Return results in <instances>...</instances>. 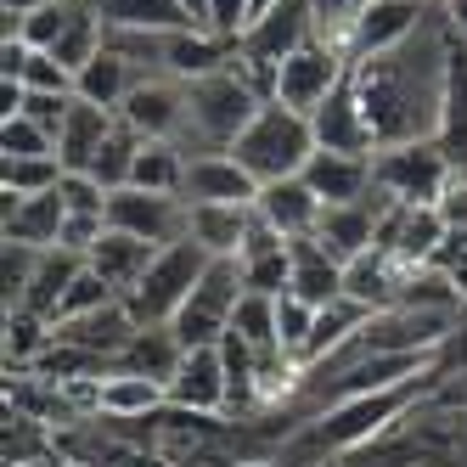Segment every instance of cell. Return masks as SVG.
<instances>
[{"mask_svg":"<svg viewBox=\"0 0 467 467\" xmlns=\"http://www.w3.org/2000/svg\"><path fill=\"white\" fill-rule=\"evenodd\" d=\"M451 23L433 12L406 46L378 51L349 62V85L366 108L378 147H406V141H433L440 130V102H445V74H451Z\"/></svg>","mask_w":467,"mask_h":467,"instance_id":"6da1fadb","label":"cell"},{"mask_svg":"<svg viewBox=\"0 0 467 467\" xmlns=\"http://www.w3.org/2000/svg\"><path fill=\"white\" fill-rule=\"evenodd\" d=\"M259 108H265L259 85L237 68V62H225L220 74L186 85V141L181 147L186 152H231Z\"/></svg>","mask_w":467,"mask_h":467,"instance_id":"7a4b0ae2","label":"cell"},{"mask_svg":"<svg viewBox=\"0 0 467 467\" xmlns=\"http://www.w3.org/2000/svg\"><path fill=\"white\" fill-rule=\"evenodd\" d=\"M231 158H237L259 186L293 181V175H305V163L316 158V130H310L305 113H293V108H282V102H265V108L254 113V124L237 136Z\"/></svg>","mask_w":467,"mask_h":467,"instance_id":"3957f363","label":"cell"},{"mask_svg":"<svg viewBox=\"0 0 467 467\" xmlns=\"http://www.w3.org/2000/svg\"><path fill=\"white\" fill-rule=\"evenodd\" d=\"M203 271H209V254L197 248L192 237L158 248V259L147 265V276L124 293V310L136 316L141 327H170L181 316V305L192 298V287H197V276H203Z\"/></svg>","mask_w":467,"mask_h":467,"instance_id":"277c9868","label":"cell"},{"mask_svg":"<svg viewBox=\"0 0 467 467\" xmlns=\"http://www.w3.org/2000/svg\"><path fill=\"white\" fill-rule=\"evenodd\" d=\"M243 265L237 259H209V271L197 276L192 298L181 305V316L170 321L175 327V338L181 349H209L220 344L225 332H231V316H237V298H243Z\"/></svg>","mask_w":467,"mask_h":467,"instance_id":"5b68a950","label":"cell"},{"mask_svg":"<svg viewBox=\"0 0 467 467\" xmlns=\"http://www.w3.org/2000/svg\"><path fill=\"white\" fill-rule=\"evenodd\" d=\"M451 158L433 147V141H406V147H378L372 152V181L389 203H433L451 186Z\"/></svg>","mask_w":467,"mask_h":467,"instance_id":"8992f818","label":"cell"},{"mask_svg":"<svg viewBox=\"0 0 467 467\" xmlns=\"http://www.w3.org/2000/svg\"><path fill=\"white\" fill-rule=\"evenodd\" d=\"M186 220H192V203L175 197V192H141V186L108 192V225L130 231V237H141L152 248L186 243Z\"/></svg>","mask_w":467,"mask_h":467,"instance_id":"52a82bcc","label":"cell"},{"mask_svg":"<svg viewBox=\"0 0 467 467\" xmlns=\"http://www.w3.org/2000/svg\"><path fill=\"white\" fill-rule=\"evenodd\" d=\"M344 74H349V62L338 51L321 46V40H305L293 57H282V68L271 79V102H282V108H293V113L310 119L327 96L344 85Z\"/></svg>","mask_w":467,"mask_h":467,"instance_id":"ba28073f","label":"cell"},{"mask_svg":"<svg viewBox=\"0 0 467 467\" xmlns=\"http://www.w3.org/2000/svg\"><path fill=\"white\" fill-rule=\"evenodd\" d=\"M119 119L136 130L141 141H186V85L170 74H147L124 96Z\"/></svg>","mask_w":467,"mask_h":467,"instance_id":"9c48e42d","label":"cell"},{"mask_svg":"<svg viewBox=\"0 0 467 467\" xmlns=\"http://www.w3.org/2000/svg\"><path fill=\"white\" fill-rule=\"evenodd\" d=\"M170 406L203 411V417H225V406H231V372H225L220 344L186 349V355H181L175 378H170Z\"/></svg>","mask_w":467,"mask_h":467,"instance_id":"30bf717a","label":"cell"},{"mask_svg":"<svg viewBox=\"0 0 467 467\" xmlns=\"http://www.w3.org/2000/svg\"><path fill=\"white\" fill-rule=\"evenodd\" d=\"M411 271H417V265H406L400 254H389V248H366L360 259L344 265V298H349V305H360L366 316L394 310L400 298H406Z\"/></svg>","mask_w":467,"mask_h":467,"instance_id":"8fae6325","label":"cell"},{"mask_svg":"<svg viewBox=\"0 0 467 467\" xmlns=\"http://www.w3.org/2000/svg\"><path fill=\"white\" fill-rule=\"evenodd\" d=\"M445 214L433 209V203H383L378 214V248L400 254L406 265H428L433 248L445 243Z\"/></svg>","mask_w":467,"mask_h":467,"instance_id":"7c38bea8","label":"cell"},{"mask_svg":"<svg viewBox=\"0 0 467 467\" xmlns=\"http://www.w3.org/2000/svg\"><path fill=\"white\" fill-rule=\"evenodd\" d=\"M310 130H316V147H321V152H349V158H372V152H378L372 124H366V108H360L349 74H344V85L310 113Z\"/></svg>","mask_w":467,"mask_h":467,"instance_id":"4fadbf2b","label":"cell"},{"mask_svg":"<svg viewBox=\"0 0 467 467\" xmlns=\"http://www.w3.org/2000/svg\"><path fill=\"white\" fill-rule=\"evenodd\" d=\"M383 203H389L383 192H372L366 203H327L321 209V225H316V243L338 259V265L360 259L366 248H378V214H383Z\"/></svg>","mask_w":467,"mask_h":467,"instance_id":"5bb4252c","label":"cell"},{"mask_svg":"<svg viewBox=\"0 0 467 467\" xmlns=\"http://www.w3.org/2000/svg\"><path fill=\"white\" fill-rule=\"evenodd\" d=\"M136 316L124 310V298L119 305H108V310H90V316H74V321H57L51 327V338L57 344H68V349H85L90 360H102V366H113L119 355H124V344L136 338Z\"/></svg>","mask_w":467,"mask_h":467,"instance_id":"9a60e30c","label":"cell"},{"mask_svg":"<svg viewBox=\"0 0 467 467\" xmlns=\"http://www.w3.org/2000/svg\"><path fill=\"white\" fill-rule=\"evenodd\" d=\"M433 12H440V6H428V0H372L366 17H360V28H355V62L406 46Z\"/></svg>","mask_w":467,"mask_h":467,"instance_id":"2e32d148","label":"cell"},{"mask_svg":"<svg viewBox=\"0 0 467 467\" xmlns=\"http://www.w3.org/2000/svg\"><path fill=\"white\" fill-rule=\"evenodd\" d=\"M254 209H259V220H265V225H276L287 243H298V237H316V225H321V209H327V203L310 192V181H305V175H293V181H271V186H259Z\"/></svg>","mask_w":467,"mask_h":467,"instance_id":"e0dca14e","label":"cell"},{"mask_svg":"<svg viewBox=\"0 0 467 467\" xmlns=\"http://www.w3.org/2000/svg\"><path fill=\"white\" fill-rule=\"evenodd\" d=\"M259 181L231 152H192L186 163V203H254Z\"/></svg>","mask_w":467,"mask_h":467,"instance_id":"ac0fdd59","label":"cell"},{"mask_svg":"<svg viewBox=\"0 0 467 467\" xmlns=\"http://www.w3.org/2000/svg\"><path fill=\"white\" fill-rule=\"evenodd\" d=\"M305 181L321 203H366V197L378 192L372 181V158H349V152H321L305 163Z\"/></svg>","mask_w":467,"mask_h":467,"instance_id":"d6986e66","label":"cell"},{"mask_svg":"<svg viewBox=\"0 0 467 467\" xmlns=\"http://www.w3.org/2000/svg\"><path fill=\"white\" fill-rule=\"evenodd\" d=\"M113 124H119V113L96 108V102H79V96H74L68 119H62V130H57V163H62V170L90 175V163H96V152H102V141L113 136Z\"/></svg>","mask_w":467,"mask_h":467,"instance_id":"ffe728a7","label":"cell"},{"mask_svg":"<svg viewBox=\"0 0 467 467\" xmlns=\"http://www.w3.org/2000/svg\"><path fill=\"white\" fill-rule=\"evenodd\" d=\"M248 225H254V203H192L186 237L203 248L209 259H237Z\"/></svg>","mask_w":467,"mask_h":467,"instance_id":"44dd1931","label":"cell"},{"mask_svg":"<svg viewBox=\"0 0 467 467\" xmlns=\"http://www.w3.org/2000/svg\"><path fill=\"white\" fill-rule=\"evenodd\" d=\"M287 254H293V282H287V293L305 298V305H316V310L338 305V298H344V265L332 259L316 237L287 243Z\"/></svg>","mask_w":467,"mask_h":467,"instance_id":"7402d4cb","label":"cell"},{"mask_svg":"<svg viewBox=\"0 0 467 467\" xmlns=\"http://www.w3.org/2000/svg\"><path fill=\"white\" fill-rule=\"evenodd\" d=\"M0 197H6V192H0ZM62 220H68V209H62V192L6 197V220H0V231H6V243H23V248H57Z\"/></svg>","mask_w":467,"mask_h":467,"instance_id":"603a6c76","label":"cell"},{"mask_svg":"<svg viewBox=\"0 0 467 467\" xmlns=\"http://www.w3.org/2000/svg\"><path fill=\"white\" fill-rule=\"evenodd\" d=\"M163 406H170V383L119 372V366H108V372H102V417L108 422H147Z\"/></svg>","mask_w":467,"mask_h":467,"instance_id":"cb8c5ba5","label":"cell"},{"mask_svg":"<svg viewBox=\"0 0 467 467\" xmlns=\"http://www.w3.org/2000/svg\"><path fill=\"white\" fill-rule=\"evenodd\" d=\"M141 79H147V68H136V62L119 57L113 46H102V51H96V62H85V68H79L74 96H79V102H96V108L119 113V108H124V96L136 90Z\"/></svg>","mask_w":467,"mask_h":467,"instance_id":"d4e9b609","label":"cell"},{"mask_svg":"<svg viewBox=\"0 0 467 467\" xmlns=\"http://www.w3.org/2000/svg\"><path fill=\"white\" fill-rule=\"evenodd\" d=\"M456 40V35H451ZM433 147L451 158V170H467V46H451V74H445V102H440V130Z\"/></svg>","mask_w":467,"mask_h":467,"instance_id":"484cf974","label":"cell"},{"mask_svg":"<svg viewBox=\"0 0 467 467\" xmlns=\"http://www.w3.org/2000/svg\"><path fill=\"white\" fill-rule=\"evenodd\" d=\"M152 259H158V248H152V243H141V237H130V231H113V225H108V237L90 248V259H85V265H90V271H96V276H102V282L124 298L130 287L147 276V265H152Z\"/></svg>","mask_w":467,"mask_h":467,"instance_id":"4316f807","label":"cell"},{"mask_svg":"<svg viewBox=\"0 0 467 467\" xmlns=\"http://www.w3.org/2000/svg\"><path fill=\"white\" fill-rule=\"evenodd\" d=\"M79 271H85L79 254H68V248H46L40 265H35V282H28V293H23L17 310L40 316V321H57V310H62V298H68V287L79 282Z\"/></svg>","mask_w":467,"mask_h":467,"instance_id":"83f0119b","label":"cell"},{"mask_svg":"<svg viewBox=\"0 0 467 467\" xmlns=\"http://www.w3.org/2000/svg\"><path fill=\"white\" fill-rule=\"evenodd\" d=\"M102 17V28H209L181 0H85Z\"/></svg>","mask_w":467,"mask_h":467,"instance_id":"f1b7e54d","label":"cell"},{"mask_svg":"<svg viewBox=\"0 0 467 467\" xmlns=\"http://www.w3.org/2000/svg\"><path fill=\"white\" fill-rule=\"evenodd\" d=\"M181 338H175V327H136V338L124 344V355L113 360L119 372H136V378H158V383H170L175 378V366H181Z\"/></svg>","mask_w":467,"mask_h":467,"instance_id":"f546056e","label":"cell"},{"mask_svg":"<svg viewBox=\"0 0 467 467\" xmlns=\"http://www.w3.org/2000/svg\"><path fill=\"white\" fill-rule=\"evenodd\" d=\"M186 163H192V152H186L181 141H141L136 181H130V186H141V192H175V197H186Z\"/></svg>","mask_w":467,"mask_h":467,"instance_id":"4dcf8cb0","label":"cell"},{"mask_svg":"<svg viewBox=\"0 0 467 467\" xmlns=\"http://www.w3.org/2000/svg\"><path fill=\"white\" fill-rule=\"evenodd\" d=\"M366 6H372V0H310V12H316V40L332 46L344 62H355V28H360Z\"/></svg>","mask_w":467,"mask_h":467,"instance_id":"1f68e13d","label":"cell"},{"mask_svg":"<svg viewBox=\"0 0 467 467\" xmlns=\"http://www.w3.org/2000/svg\"><path fill=\"white\" fill-rule=\"evenodd\" d=\"M231 332H237L254 355H287L282 338H276V298H265V293H243V298H237Z\"/></svg>","mask_w":467,"mask_h":467,"instance_id":"d6a6232c","label":"cell"},{"mask_svg":"<svg viewBox=\"0 0 467 467\" xmlns=\"http://www.w3.org/2000/svg\"><path fill=\"white\" fill-rule=\"evenodd\" d=\"M46 349H51V321L28 310H6V372H35Z\"/></svg>","mask_w":467,"mask_h":467,"instance_id":"836d02e7","label":"cell"},{"mask_svg":"<svg viewBox=\"0 0 467 467\" xmlns=\"http://www.w3.org/2000/svg\"><path fill=\"white\" fill-rule=\"evenodd\" d=\"M136 158H141V136L130 130L124 119L113 124V136L102 141V152H96V163H90V175L102 181L108 192H119V186H130L136 181Z\"/></svg>","mask_w":467,"mask_h":467,"instance_id":"e575fe53","label":"cell"},{"mask_svg":"<svg viewBox=\"0 0 467 467\" xmlns=\"http://www.w3.org/2000/svg\"><path fill=\"white\" fill-rule=\"evenodd\" d=\"M62 186V163L57 158H0V192L6 197H40Z\"/></svg>","mask_w":467,"mask_h":467,"instance_id":"d590c367","label":"cell"},{"mask_svg":"<svg viewBox=\"0 0 467 467\" xmlns=\"http://www.w3.org/2000/svg\"><path fill=\"white\" fill-rule=\"evenodd\" d=\"M0 158H57V136L28 113L0 119Z\"/></svg>","mask_w":467,"mask_h":467,"instance_id":"8d00e7d4","label":"cell"},{"mask_svg":"<svg viewBox=\"0 0 467 467\" xmlns=\"http://www.w3.org/2000/svg\"><path fill=\"white\" fill-rule=\"evenodd\" d=\"M79 6H85V0H51V6L28 12V17L17 23V40H23V46H35V51H51V46L62 40V28L74 23Z\"/></svg>","mask_w":467,"mask_h":467,"instance_id":"74e56055","label":"cell"},{"mask_svg":"<svg viewBox=\"0 0 467 467\" xmlns=\"http://www.w3.org/2000/svg\"><path fill=\"white\" fill-rule=\"evenodd\" d=\"M310 332H316V305H305V298H293V293H282L276 298V338H282V349L305 366V344H310Z\"/></svg>","mask_w":467,"mask_h":467,"instance_id":"f35d334b","label":"cell"},{"mask_svg":"<svg viewBox=\"0 0 467 467\" xmlns=\"http://www.w3.org/2000/svg\"><path fill=\"white\" fill-rule=\"evenodd\" d=\"M108 305H119V293L102 282V276H96L90 271V265H85V271H79V282L68 287V298H62V310H57V321H74V316H90V310H108ZM51 321V327H57Z\"/></svg>","mask_w":467,"mask_h":467,"instance_id":"ab89813d","label":"cell"},{"mask_svg":"<svg viewBox=\"0 0 467 467\" xmlns=\"http://www.w3.org/2000/svg\"><path fill=\"white\" fill-rule=\"evenodd\" d=\"M17 85H23V90H46V96H74V74L62 68L51 51H28Z\"/></svg>","mask_w":467,"mask_h":467,"instance_id":"60d3db41","label":"cell"},{"mask_svg":"<svg viewBox=\"0 0 467 467\" xmlns=\"http://www.w3.org/2000/svg\"><path fill=\"white\" fill-rule=\"evenodd\" d=\"M62 209L68 214H102L108 220V186L96 175H79V170H62Z\"/></svg>","mask_w":467,"mask_h":467,"instance_id":"b9f144b4","label":"cell"},{"mask_svg":"<svg viewBox=\"0 0 467 467\" xmlns=\"http://www.w3.org/2000/svg\"><path fill=\"white\" fill-rule=\"evenodd\" d=\"M108 237V220L102 214H68L62 220V237H57V248H68V254H79V259H90V248Z\"/></svg>","mask_w":467,"mask_h":467,"instance_id":"7bdbcfd3","label":"cell"},{"mask_svg":"<svg viewBox=\"0 0 467 467\" xmlns=\"http://www.w3.org/2000/svg\"><path fill=\"white\" fill-rule=\"evenodd\" d=\"M440 214H445L451 231H467V170L451 175V186H445V197H440Z\"/></svg>","mask_w":467,"mask_h":467,"instance_id":"ee69618b","label":"cell"},{"mask_svg":"<svg viewBox=\"0 0 467 467\" xmlns=\"http://www.w3.org/2000/svg\"><path fill=\"white\" fill-rule=\"evenodd\" d=\"M40 6H51V0H0V17H6V35H17V23H23L28 12H40Z\"/></svg>","mask_w":467,"mask_h":467,"instance_id":"f6af8a7d","label":"cell"},{"mask_svg":"<svg viewBox=\"0 0 467 467\" xmlns=\"http://www.w3.org/2000/svg\"><path fill=\"white\" fill-rule=\"evenodd\" d=\"M440 12H445V23H451V35L467 46V0H440Z\"/></svg>","mask_w":467,"mask_h":467,"instance_id":"bcb514c9","label":"cell"},{"mask_svg":"<svg viewBox=\"0 0 467 467\" xmlns=\"http://www.w3.org/2000/svg\"><path fill=\"white\" fill-rule=\"evenodd\" d=\"M237 467H287V462H282V456H243Z\"/></svg>","mask_w":467,"mask_h":467,"instance_id":"7dc6e473","label":"cell"},{"mask_svg":"<svg viewBox=\"0 0 467 467\" xmlns=\"http://www.w3.org/2000/svg\"><path fill=\"white\" fill-rule=\"evenodd\" d=\"M310 467H344V462H310Z\"/></svg>","mask_w":467,"mask_h":467,"instance_id":"c3c4849f","label":"cell"},{"mask_svg":"<svg viewBox=\"0 0 467 467\" xmlns=\"http://www.w3.org/2000/svg\"><path fill=\"white\" fill-rule=\"evenodd\" d=\"M428 6H440V0H428Z\"/></svg>","mask_w":467,"mask_h":467,"instance_id":"681fc988","label":"cell"}]
</instances>
